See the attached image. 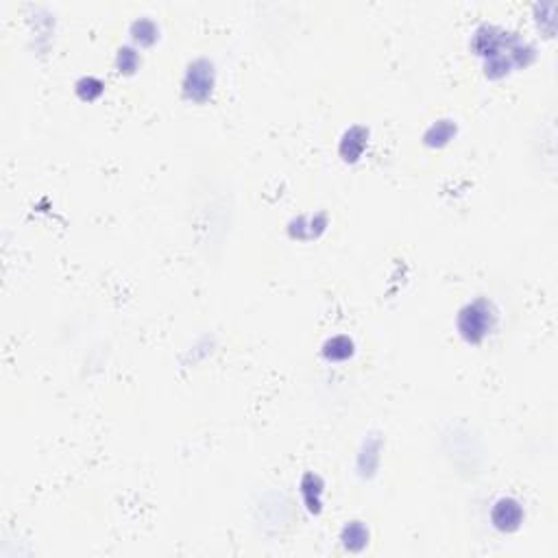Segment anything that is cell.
<instances>
[{"instance_id":"6da1fadb","label":"cell","mask_w":558,"mask_h":558,"mask_svg":"<svg viewBox=\"0 0 558 558\" xmlns=\"http://www.w3.org/2000/svg\"><path fill=\"white\" fill-rule=\"evenodd\" d=\"M495 325V312L489 301H473L471 305L460 312L458 316V330L464 340L469 343H480Z\"/></svg>"},{"instance_id":"7a4b0ae2","label":"cell","mask_w":558,"mask_h":558,"mask_svg":"<svg viewBox=\"0 0 558 558\" xmlns=\"http://www.w3.org/2000/svg\"><path fill=\"white\" fill-rule=\"evenodd\" d=\"M212 87H214V66L207 59L194 61L188 68L186 79H184V92H186V96L192 98V101H196V103H203V101L210 98Z\"/></svg>"},{"instance_id":"3957f363","label":"cell","mask_w":558,"mask_h":558,"mask_svg":"<svg viewBox=\"0 0 558 558\" xmlns=\"http://www.w3.org/2000/svg\"><path fill=\"white\" fill-rule=\"evenodd\" d=\"M491 521L493 526L501 532H513L521 526V521H524V511H521V504L511 499V497H504L499 499L493 511H491Z\"/></svg>"},{"instance_id":"277c9868","label":"cell","mask_w":558,"mask_h":558,"mask_svg":"<svg viewBox=\"0 0 558 558\" xmlns=\"http://www.w3.org/2000/svg\"><path fill=\"white\" fill-rule=\"evenodd\" d=\"M367 138H369V131L365 127H351L345 133L343 142H340V155L347 161H355L367 147Z\"/></svg>"},{"instance_id":"5b68a950","label":"cell","mask_w":558,"mask_h":558,"mask_svg":"<svg viewBox=\"0 0 558 558\" xmlns=\"http://www.w3.org/2000/svg\"><path fill=\"white\" fill-rule=\"evenodd\" d=\"M301 493L305 499V506L310 513H321V495H323V482L314 473H305L301 480Z\"/></svg>"},{"instance_id":"8992f818","label":"cell","mask_w":558,"mask_h":558,"mask_svg":"<svg viewBox=\"0 0 558 558\" xmlns=\"http://www.w3.org/2000/svg\"><path fill=\"white\" fill-rule=\"evenodd\" d=\"M343 543L347 550L351 552H360L367 543H369V530L360 524V521H353L343 530Z\"/></svg>"},{"instance_id":"52a82bcc","label":"cell","mask_w":558,"mask_h":558,"mask_svg":"<svg viewBox=\"0 0 558 558\" xmlns=\"http://www.w3.org/2000/svg\"><path fill=\"white\" fill-rule=\"evenodd\" d=\"M454 133H456V124H452L449 120H441L434 127H429V131L425 133V144H429V147H443V144L452 140Z\"/></svg>"},{"instance_id":"ba28073f","label":"cell","mask_w":558,"mask_h":558,"mask_svg":"<svg viewBox=\"0 0 558 558\" xmlns=\"http://www.w3.org/2000/svg\"><path fill=\"white\" fill-rule=\"evenodd\" d=\"M323 353H325L328 360H347L353 353V343L347 336H336V338L328 340Z\"/></svg>"},{"instance_id":"9c48e42d","label":"cell","mask_w":558,"mask_h":558,"mask_svg":"<svg viewBox=\"0 0 558 558\" xmlns=\"http://www.w3.org/2000/svg\"><path fill=\"white\" fill-rule=\"evenodd\" d=\"M131 33H133V40L144 44V46H149L157 40V27L151 22V20H138L133 22L131 27Z\"/></svg>"},{"instance_id":"30bf717a","label":"cell","mask_w":558,"mask_h":558,"mask_svg":"<svg viewBox=\"0 0 558 558\" xmlns=\"http://www.w3.org/2000/svg\"><path fill=\"white\" fill-rule=\"evenodd\" d=\"M77 92H79V96H81L83 101H92V98H96V96L103 92V83H101L98 79H94V77L81 79V81L77 83Z\"/></svg>"},{"instance_id":"8fae6325","label":"cell","mask_w":558,"mask_h":558,"mask_svg":"<svg viewBox=\"0 0 558 558\" xmlns=\"http://www.w3.org/2000/svg\"><path fill=\"white\" fill-rule=\"evenodd\" d=\"M118 68H120V72H127V75L135 72V68H138L135 50H131V48H120L118 50Z\"/></svg>"}]
</instances>
